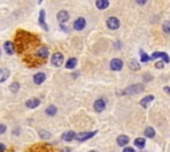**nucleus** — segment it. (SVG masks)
I'll return each instance as SVG.
<instances>
[{
    "label": "nucleus",
    "mask_w": 170,
    "mask_h": 152,
    "mask_svg": "<svg viewBox=\"0 0 170 152\" xmlns=\"http://www.w3.org/2000/svg\"><path fill=\"white\" fill-rule=\"evenodd\" d=\"M144 90H145V86H144L142 84H134V85L128 86L122 93H124L125 95H136V94L142 93Z\"/></svg>",
    "instance_id": "nucleus-1"
},
{
    "label": "nucleus",
    "mask_w": 170,
    "mask_h": 152,
    "mask_svg": "<svg viewBox=\"0 0 170 152\" xmlns=\"http://www.w3.org/2000/svg\"><path fill=\"white\" fill-rule=\"evenodd\" d=\"M50 62H52V65H53V66H56V68L61 66V65L64 64V56H63V53H60V52L53 53L52 57H50Z\"/></svg>",
    "instance_id": "nucleus-2"
},
{
    "label": "nucleus",
    "mask_w": 170,
    "mask_h": 152,
    "mask_svg": "<svg viewBox=\"0 0 170 152\" xmlns=\"http://www.w3.org/2000/svg\"><path fill=\"white\" fill-rule=\"evenodd\" d=\"M120 20L117 19V17H114V16H112L109 17V19L106 20V27L109 28L110 31H116V29H118L120 28Z\"/></svg>",
    "instance_id": "nucleus-3"
},
{
    "label": "nucleus",
    "mask_w": 170,
    "mask_h": 152,
    "mask_svg": "<svg viewBox=\"0 0 170 152\" xmlns=\"http://www.w3.org/2000/svg\"><path fill=\"white\" fill-rule=\"evenodd\" d=\"M97 131H88V132H81V134H77L76 135V140H78V142H85V140L90 139V137L96 136Z\"/></svg>",
    "instance_id": "nucleus-4"
},
{
    "label": "nucleus",
    "mask_w": 170,
    "mask_h": 152,
    "mask_svg": "<svg viewBox=\"0 0 170 152\" xmlns=\"http://www.w3.org/2000/svg\"><path fill=\"white\" fill-rule=\"evenodd\" d=\"M109 66H110V69L113 71H120L121 69L124 68V62H122L121 58H113V60L110 61Z\"/></svg>",
    "instance_id": "nucleus-5"
},
{
    "label": "nucleus",
    "mask_w": 170,
    "mask_h": 152,
    "mask_svg": "<svg viewBox=\"0 0 170 152\" xmlns=\"http://www.w3.org/2000/svg\"><path fill=\"white\" fill-rule=\"evenodd\" d=\"M93 106H95V111L96 113H102L104 110H105L106 107V102L104 98H99L95 101V103H93Z\"/></svg>",
    "instance_id": "nucleus-6"
},
{
    "label": "nucleus",
    "mask_w": 170,
    "mask_h": 152,
    "mask_svg": "<svg viewBox=\"0 0 170 152\" xmlns=\"http://www.w3.org/2000/svg\"><path fill=\"white\" fill-rule=\"evenodd\" d=\"M150 58H151V60L162 58L164 64H169V62H170V57L168 56V53H165V52H154V53L150 56Z\"/></svg>",
    "instance_id": "nucleus-7"
},
{
    "label": "nucleus",
    "mask_w": 170,
    "mask_h": 152,
    "mask_svg": "<svg viewBox=\"0 0 170 152\" xmlns=\"http://www.w3.org/2000/svg\"><path fill=\"white\" fill-rule=\"evenodd\" d=\"M68 20H69V12L65 9L59 11V13H57V21H59L60 24H65Z\"/></svg>",
    "instance_id": "nucleus-8"
},
{
    "label": "nucleus",
    "mask_w": 170,
    "mask_h": 152,
    "mask_svg": "<svg viewBox=\"0 0 170 152\" xmlns=\"http://www.w3.org/2000/svg\"><path fill=\"white\" fill-rule=\"evenodd\" d=\"M85 25H86V20L84 17H78V19H76L73 23V29L75 31H82L85 28Z\"/></svg>",
    "instance_id": "nucleus-9"
},
{
    "label": "nucleus",
    "mask_w": 170,
    "mask_h": 152,
    "mask_svg": "<svg viewBox=\"0 0 170 152\" xmlns=\"http://www.w3.org/2000/svg\"><path fill=\"white\" fill-rule=\"evenodd\" d=\"M154 101V95H146L145 98H142L140 101V106H142L144 108H146V107H149V104L151 103Z\"/></svg>",
    "instance_id": "nucleus-10"
},
{
    "label": "nucleus",
    "mask_w": 170,
    "mask_h": 152,
    "mask_svg": "<svg viewBox=\"0 0 170 152\" xmlns=\"http://www.w3.org/2000/svg\"><path fill=\"white\" fill-rule=\"evenodd\" d=\"M4 50H5L7 54H9V56L15 54V46H13V42L12 41H5L4 42Z\"/></svg>",
    "instance_id": "nucleus-11"
},
{
    "label": "nucleus",
    "mask_w": 170,
    "mask_h": 152,
    "mask_svg": "<svg viewBox=\"0 0 170 152\" xmlns=\"http://www.w3.org/2000/svg\"><path fill=\"white\" fill-rule=\"evenodd\" d=\"M25 106H27L28 108H36V107H39V106H40V99H37V98L28 99L27 102H25Z\"/></svg>",
    "instance_id": "nucleus-12"
},
{
    "label": "nucleus",
    "mask_w": 170,
    "mask_h": 152,
    "mask_svg": "<svg viewBox=\"0 0 170 152\" xmlns=\"http://www.w3.org/2000/svg\"><path fill=\"white\" fill-rule=\"evenodd\" d=\"M47 79V75H45V73H36L35 75H33V82L36 85H41L43 82H44Z\"/></svg>",
    "instance_id": "nucleus-13"
},
{
    "label": "nucleus",
    "mask_w": 170,
    "mask_h": 152,
    "mask_svg": "<svg viewBox=\"0 0 170 152\" xmlns=\"http://www.w3.org/2000/svg\"><path fill=\"white\" fill-rule=\"evenodd\" d=\"M76 135H77V134H75V131H67L63 134L61 139H63L64 142H72L73 139H76Z\"/></svg>",
    "instance_id": "nucleus-14"
},
{
    "label": "nucleus",
    "mask_w": 170,
    "mask_h": 152,
    "mask_svg": "<svg viewBox=\"0 0 170 152\" xmlns=\"http://www.w3.org/2000/svg\"><path fill=\"white\" fill-rule=\"evenodd\" d=\"M36 54H37V57H40V58H47V57L49 56V50L47 46H41V48L37 49Z\"/></svg>",
    "instance_id": "nucleus-15"
},
{
    "label": "nucleus",
    "mask_w": 170,
    "mask_h": 152,
    "mask_svg": "<svg viewBox=\"0 0 170 152\" xmlns=\"http://www.w3.org/2000/svg\"><path fill=\"white\" fill-rule=\"evenodd\" d=\"M9 77V70L5 68L0 69V84H3V82H5L7 79Z\"/></svg>",
    "instance_id": "nucleus-16"
},
{
    "label": "nucleus",
    "mask_w": 170,
    "mask_h": 152,
    "mask_svg": "<svg viewBox=\"0 0 170 152\" xmlns=\"http://www.w3.org/2000/svg\"><path fill=\"white\" fill-rule=\"evenodd\" d=\"M128 143H129V136H126V135H120L117 137V144L120 147H125V146H128Z\"/></svg>",
    "instance_id": "nucleus-17"
},
{
    "label": "nucleus",
    "mask_w": 170,
    "mask_h": 152,
    "mask_svg": "<svg viewBox=\"0 0 170 152\" xmlns=\"http://www.w3.org/2000/svg\"><path fill=\"white\" fill-rule=\"evenodd\" d=\"M39 24L41 25L44 31H48V25L45 24V11H40V16H39Z\"/></svg>",
    "instance_id": "nucleus-18"
},
{
    "label": "nucleus",
    "mask_w": 170,
    "mask_h": 152,
    "mask_svg": "<svg viewBox=\"0 0 170 152\" xmlns=\"http://www.w3.org/2000/svg\"><path fill=\"white\" fill-rule=\"evenodd\" d=\"M45 114L48 115V117H55V115L57 114V107L53 106V104H50V106H48L45 108Z\"/></svg>",
    "instance_id": "nucleus-19"
},
{
    "label": "nucleus",
    "mask_w": 170,
    "mask_h": 152,
    "mask_svg": "<svg viewBox=\"0 0 170 152\" xmlns=\"http://www.w3.org/2000/svg\"><path fill=\"white\" fill-rule=\"evenodd\" d=\"M96 7L99 9H106L108 7H109V2H108V0H97Z\"/></svg>",
    "instance_id": "nucleus-20"
},
{
    "label": "nucleus",
    "mask_w": 170,
    "mask_h": 152,
    "mask_svg": "<svg viewBox=\"0 0 170 152\" xmlns=\"http://www.w3.org/2000/svg\"><path fill=\"white\" fill-rule=\"evenodd\" d=\"M76 65H77V58L71 57V58L67 61V64H65V68H67V69H75Z\"/></svg>",
    "instance_id": "nucleus-21"
},
{
    "label": "nucleus",
    "mask_w": 170,
    "mask_h": 152,
    "mask_svg": "<svg viewBox=\"0 0 170 152\" xmlns=\"http://www.w3.org/2000/svg\"><path fill=\"white\" fill-rule=\"evenodd\" d=\"M144 135H145V137H149V139H151V137L155 136V131L153 127H146L145 131H144Z\"/></svg>",
    "instance_id": "nucleus-22"
},
{
    "label": "nucleus",
    "mask_w": 170,
    "mask_h": 152,
    "mask_svg": "<svg viewBox=\"0 0 170 152\" xmlns=\"http://www.w3.org/2000/svg\"><path fill=\"white\" fill-rule=\"evenodd\" d=\"M145 139L144 137H138V139H136L134 140V146L137 148H140V150H142V148H145Z\"/></svg>",
    "instance_id": "nucleus-23"
},
{
    "label": "nucleus",
    "mask_w": 170,
    "mask_h": 152,
    "mask_svg": "<svg viewBox=\"0 0 170 152\" xmlns=\"http://www.w3.org/2000/svg\"><path fill=\"white\" fill-rule=\"evenodd\" d=\"M140 56H141V60L140 62H147V61H150V56H147V54L144 52V50H140Z\"/></svg>",
    "instance_id": "nucleus-24"
},
{
    "label": "nucleus",
    "mask_w": 170,
    "mask_h": 152,
    "mask_svg": "<svg viewBox=\"0 0 170 152\" xmlns=\"http://www.w3.org/2000/svg\"><path fill=\"white\" fill-rule=\"evenodd\" d=\"M162 31H164L165 33H170V20L164 21V24H162Z\"/></svg>",
    "instance_id": "nucleus-25"
},
{
    "label": "nucleus",
    "mask_w": 170,
    "mask_h": 152,
    "mask_svg": "<svg viewBox=\"0 0 170 152\" xmlns=\"http://www.w3.org/2000/svg\"><path fill=\"white\" fill-rule=\"evenodd\" d=\"M39 135H40V137H43V139H49L50 136V132H48V131H44V130H40L39 131Z\"/></svg>",
    "instance_id": "nucleus-26"
},
{
    "label": "nucleus",
    "mask_w": 170,
    "mask_h": 152,
    "mask_svg": "<svg viewBox=\"0 0 170 152\" xmlns=\"http://www.w3.org/2000/svg\"><path fill=\"white\" fill-rule=\"evenodd\" d=\"M19 89H20V85L17 84V82H13V84H11V86H9V90L12 93H17L19 91Z\"/></svg>",
    "instance_id": "nucleus-27"
},
{
    "label": "nucleus",
    "mask_w": 170,
    "mask_h": 152,
    "mask_svg": "<svg viewBox=\"0 0 170 152\" xmlns=\"http://www.w3.org/2000/svg\"><path fill=\"white\" fill-rule=\"evenodd\" d=\"M129 66H130V69H132V70H140V64L137 62L136 60H133L132 62L129 64Z\"/></svg>",
    "instance_id": "nucleus-28"
},
{
    "label": "nucleus",
    "mask_w": 170,
    "mask_h": 152,
    "mask_svg": "<svg viewBox=\"0 0 170 152\" xmlns=\"http://www.w3.org/2000/svg\"><path fill=\"white\" fill-rule=\"evenodd\" d=\"M157 69H164V66H165V64L164 62H155V65H154Z\"/></svg>",
    "instance_id": "nucleus-29"
},
{
    "label": "nucleus",
    "mask_w": 170,
    "mask_h": 152,
    "mask_svg": "<svg viewBox=\"0 0 170 152\" xmlns=\"http://www.w3.org/2000/svg\"><path fill=\"white\" fill-rule=\"evenodd\" d=\"M122 152H136V151H134V148H132V147H126L122 150Z\"/></svg>",
    "instance_id": "nucleus-30"
},
{
    "label": "nucleus",
    "mask_w": 170,
    "mask_h": 152,
    "mask_svg": "<svg viewBox=\"0 0 170 152\" xmlns=\"http://www.w3.org/2000/svg\"><path fill=\"white\" fill-rule=\"evenodd\" d=\"M5 131H7V127L4 124H0V134H5Z\"/></svg>",
    "instance_id": "nucleus-31"
},
{
    "label": "nucleus",
    "mask_w": 170,
    "mask_h": 152,
    "mask_svg": "<svg viewBox=\"0 0 170 152\" xmlns=\"http://www.w3.org/2000/svg\"><path fill=\"white\" fill-rule=\"evenodd\" d=\"M60 28H61V31L68 32V28H67V25H65V24H60Z\"/></svg>",
    "instance_id": "nucleus-32"
},
{
    "label": "nucleus",
    "mask_w": 170,
    "mask_h": 152,
    "mask_svg": "<svg viewBox=\"0 0 170 152\" xmlns=\"http://www.w3.org/2000/svg\"><path fill=\"white\" fill-rule=\"evenodd\" d=\"M0 152H5V146L3 143H0Z\"/></svg>",
    "instance_id": "nucleus-33"
},
{
    "label": "nucleus",
    "mask_w": 170,
    "mask_h": 152,
    "mask_svg": "<svg viewBox=\"0 0 170 152\" xmlns=\"http://www.w3.org/2000/svg\"><path fill=\"white\" fill-rule=\"evenodd\" d=\"M164 91H165L166 94H169V95H170V88H169V86H165V88H164Z\"/></svg>",
    "instance_id": "nucleus-34"
},
{
    "label": "nucleus",
    "mask_w": 170,
    "mask_h": 152,
    "mask_svg": "<svg viewBox=\"0 0 170 152\" xmlns=\"http://www.w3.org/2000/svg\"><path fill=\"white\" fill-rule=\"evenodd\" d=\"M137 4H146L145 0H137Z\"/></svg>",
    "instance_id": "nucleus-35"
},
{
    "label": "nucleus",
    "mask_w": 170,
    "mask_h": 152,
    "mask_svg": "<svg viewBox=\"0 0 170 152\" xmlns=\"http://www.w3.org/2000/svg\"><path fill=\"white\" fill-rule=\"evenodd\" d=\"M89 152H97V151H89Z\"/></svg>",
    "instance_id": "nucleus-36"
}]
</instances>
